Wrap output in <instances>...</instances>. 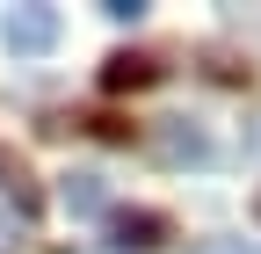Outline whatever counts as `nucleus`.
<instances>
[{"instance_id":"6e6552de","label":"nucleus","mask_w":261,"mask_h":254,"mask_svg":"<svg viewBox=\"0 0 261 254\" xmlns=\"http://www.w3.org/2000/svg\"><path fill=\"white\" fill-rule=\"evenodd\" d=\"M8 240H15V218H0V254H8Z\"/></svg>"},{"instance_id":"0eeeda50","label":"nucleus","mask_w":261,"mask_h":254,"mask_svg":"<svg viewBox=\"0 0 261 254\" xmlns=\"http://www.w3.org/2000/svg\"><path fill=\"white\" fill-rule=\"evenodd\" d=\"M203 254H247V240H211Z\"/></svg>"},{"instance_id":"f257e3e1","label":"nucleus","mask_w":261,"mask_h":254,"mask_svg":"<svg viewBox=\"0 0 261 254\" xmlns=\"http://www.w3.org/2000/svg\"><path fill=\"white\" fill-rule=\"evenodd\" d=\"M145 153L160 167H211L218 160V145H211V131L196 116H160L152 131H145Z\"/></svg>"},{"instance_id":"39448f33","label":"nucleus","mask_w":261,"mask_h":254,"mask_svg":"<svg viewBox=\"0 0 261 254\" xmlns=\"http://www.w3.org/2000/svg\"><path fill=\"white\" fill-rule=\"evenodd\" d=\"M58 204L73 211V218H102V211H109V189H102V174H87V167H80V174H65V182H58Z\"/></svg>"},{"instance_id":"f03ea898","label":"nucleus","mask_w":261,"mask_h":254,"mask_svg":"<svg viewBox=\"0 0 261 254\" xmlns=\"http://www.w3.org/2000/svg\"><path fill=\"white\" fill-rule=\"evenodd\" d=\"M102 225H109V247L116 254H152V247H167V218L160 211H145V204H116V211H102Z\"/></svg>"},{"instance_id":"1a4fd4ad","label":"nucleus","mask_w":261,"mask_h":254,"mask_svg":"<svg viewBox=\"0 0 261 254\" xmlns=\"http://www.w3.org/2000/svg\"><path fill=\"white\" fill-rule=\"evenodd\" d=\"M247 145H254V153H261V116H254V138H247Z\"/></svg>"},{"instance_id":"9d476101","label":"nucleus","mask_w":261,"mask_h":254,"mask_svg":"<svg viewBox=\"0 0 261 254\" xmlns=\"http://www.w3.org/2000/svg\"><path fill=\"white\" fill-rule=\"evenodd\" d=\"M254 218H261V189H254Z\"/></svg>"},{"instance_id":"423d86ee","label":"nucleus","mask_w":261,"mask_h":254,"mask_svg":"<svg viewBox=\"0 0 261 254\" xmlns=\"http://www.w3.org/2000/svg\"><path fill=\"white\" fill-rule=\"evenodd\" d=\"M102 15H109V22H138V15H145V0H102Z\"/></svg>"},{"instance_id":"7ed1b4c3","label":"nucleus","mask_w":261,"mask_h":254,"mask_svg":"<svg viewBox=\"0 0 261 254\" xmlns=\"http://www.w3.org/2000/svg\"><path fill=\"white\" fill-rule=\"evenodd\" d=\"M58 8H44V0H29V8H8V22H0V37H8V51L15 58H44L51 44H58Z\"/></svg>"},{"instance_id":"20e7f679","label":"nucleus","mask_w":261,"mask_h":254,"mask_svg":"<svg viewBox=\"0 0 261 254\" xmlns=\"http://www.w3.org/2000/svg\"><path fill=\"white\" fill-rule=\"evenodd\" d=\"M160 73H167V66H160L152 51H109V58H102V87H109V94H130V87H152Z\"/></svg>"}]
</instances>
